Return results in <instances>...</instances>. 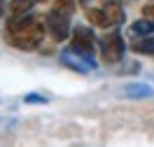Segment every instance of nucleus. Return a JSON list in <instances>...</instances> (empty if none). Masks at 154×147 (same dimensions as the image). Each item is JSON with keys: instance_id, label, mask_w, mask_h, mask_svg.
Masks as SVG:
<instances>
[{"instance_id": "nucleus-1", "label": "nucleus", "mask_w": 154, "mask_h": 147, "mask_svg": "<svg viewBox=\"0 0 154 147\" xmlns=\"http://www.w3.org/2000/svg\"><path fill=\"white\" fill-rule=\"evenodd\" d=\"M47 35V26L45 21H40L33 14H23V17H10L5 23V40L7 44L21 51H35L40 44L45 42Z\"/></svg>"}, {"instance_id": "nucleus-2", "label": "nucleus", "mask_w": 154, "mask_h": 147, "mask_svg": "<svg viewBox=\"0 0 154 147\" xmlns=\"http://www.w3.org/2000/svg\"><path fill=\"white\" fill-rule=\"evenodd\" d=\"M87 19L98 28H117L126 19L119 0H103L98 7H87Z\"/></svg>"}, {"instance_id": "nucleus-3", "label": "nucleus", "mask_w": 154, "mask_h": 147, "mask_svg": "<svg viewBox=\"0 0 154 147\" xmlns=\"http://www.w3.org/2000/svg\"><path fill=\"white\" fill-rule=\"evenodd\" d=\"M98 51H100V59L105 61L107 66H115L124 61V51H126V42L122 38L119 30H110L103 38H98Z\"/></svg>"}, {"instance_id": "nucleus-4", "label": "nucleus", "mask_w": 154, "mask_h": 147, "mask_svg": "<svg viewBox=\"0 0 154 147\" xmlns=\"http://www.w3.org/2000/svg\"><path fill=\"white\" fill-rule=\"evenodd\" d=\"M58 59H61V63H63L66 68H70L72 72H77V75H87V72H94V70L98 68L94 56H84V54L75 51L72 47L63 49V51L58 54Z\"/></svg>"}, {"instance_id": "nucleus-5", "label": "nucleus", "mask_w": 154, "mask_h": 147, "mask_svg": "<svg viewBox=\"0 0 154 147\" xmlns=\"http://www.w3.org/2000/svg\"><path fill=\"white\" fill-rule=\"evenodd\" d=\"M45 26H47V33L54 42H66V40L70 38V33H72V28H70V17H66V14H61V12H56V10H51L47 17H45Z\"/></svg>"}, {"instance_id": "nucleus-6", "label": "nucleus", "mask_w": 154, "mask_h": 147, "mask_svg": "<svg viewBox=\"0 0 154 147\" xmlns=\"http://www.w3.org/2000/svg\"><path fill=\"white\" fill-rule=\"evenodd\" d=\"M70 47L84 54V56H94L96 54V35L89 26H75L70 33Z\"/></svg>"}, {"instance_id": "nucleus-7", "label": "nucleus", "mask_w": 154, "mask_h": 147, "mask_svg": "<svg viewBox=\"0 0 154 147\" xmlns=\"http://www.w3.org/2000/svg\"><path fill=\"white\" fill-rule=\"evenodd\" d=\"M122 93L126 98H135V100H143V98H152L154 96V87L143 84V82H131L122 89Z\"/></svg>"}, {"instance_id": "nucleus-8", "label": "nucleus", "mask_w": 154, "mask_h": 147, "mask_svg": "<svg viewBox=\"0 0 154 147\" xmlns=\"http://www.w3.org/2000/svg\"><path fill=\"white\" fill-rule=\"evenodd\" d=\"M128 35L131 38H145V35H154V19L143 17V19L133 21L128 26Z\"/></svg>"}, {"instance_id": "nucleus-9", "label": "nucleus", "mask_w": 154, "mask_h": 147, "mask_svg": "<svg viewBox=\"0 0 154 147\" xmlns=\"http://www.w3.org/2000/svg\"><path fill=\"white\" fill-rule=\"evenodd\" d=\"M131 49L135 54H145V56H154V35H145V38H135L131 42Z\"/></svg>"}, {"instance_id": "nucleus-10", "label": "nucleus", "mask_w": 154, "mask_h": 147, "mask_svg": "<svg viewBox=\"0 0 154 147\" xmlns=\"http://www.w3.org/2000/svg\"><path fill=\"white\" fill-rule=\"evenodd\" d=\"M33 2H35V0H10V17H23V14H30Z\"/></svg>"}, {"instance_id": "nucleus-11", "label": "nucleus", "mask_w": 154, "mask_h": 147, "mask_svg": "<svg viewBox=\"0 0 154 147\" xmlns=\"http://www.w3.org/2000/svg\"><path fill=\"white\" fill-rule=\"evenodd\" d=\"M54 10L66 17H72L77 10V0H54Z\"/></svg>"}, {"instance_id": "nucleus-12", "label": "nucleus", "mask_w": 154, "mask_h": 147, "mask_svg": "<svg viewBox=\"0 0 154 147\" xmlns=\"http://www.w3.org/2000/svg\"><path fill=\"white\" fill-rule=\"evenodd\" d=\"M23 103L26 105H38V103H49V96H42V93H26L23 96Z\"/></svg>"}, {"instance_id": "nucleus-13", "label": "nucleus", "mask_w": 154, "mask_h": 147, "mask_svg": "<svg viewBox=\"0 0 154 147\" xmlns=\"http://www.w3.org/2000/svg\"><path fill=\"white\" fill-rule=\"evenodd\" d=\"M119 72H122V75H126V72H140V63H138V61H128V63H126L124 68L119 70Z\"/></svg>"}, {"instance_id": "nucleus-14", "label": "nucleus", "mask_w": 154, "mask_h": 147, "mask_svg": "<svg viewBox=\"0 0 154 147\" xmlns=\"http://www.w3.org/2000/svg\"><path fill=\"white\" fill-rule=\"evenodd\" d=\"M143 14H145V17H149V19H154V2H152V5H145Z\"/></svg>"}, {"instance_id": "nucleus-15", "label": "nucleus", "mask_w": 154, "mask_h": 147, "mask_svg": "<svg viewBox=\"0 0 154 147\" xmlns=\"http://www.w3.org/2000/svg\"><path fill=\"white\" fill-rule=\"evenodd\" d=\"M5 5H7V0H0V17H2V12H5Z\"/></svg>"}, {"instance_id": "nucleus-16", "label": "nucleus", "mask_w": 154, "mask_h": 147, "mask_svg": "<svg viewBox=\"0 0 154 147\" xmlns=\"http://www.w3.org/2000/svg\"><path fill=\"white\" fill-rule=\"evenodd\" d=\"M77 2H79L82 7H89V2H91V0H77Z\"/></svg>"}, {"instance_id": "nucleus-17", "label": "nucleus", "mask_w": 154, "mask_h": 147, "mask_svg": "<svg viewBox=\"0 0 154 147\" xmlns=\"http://www.w3.org/2000/svg\"><path fill=\"white\" fill-rule=\"evenodd\" d=\"M35 2H47V0H35Z\"/></svg>"}, {"instance_id": "nucleus-18", "label": "nucleus", "mask_w": 154, "mask_h": 147, "mask_svg": "<svg viewBox=\"0 0 154 147\" xmlns=\"http://www.w3.org/2000/svg\"><path fill=\"white\" fill-rule=\"evenodd\" d=\"M152 75H154V72H152Z\"/></svg>"}]
</instances>
